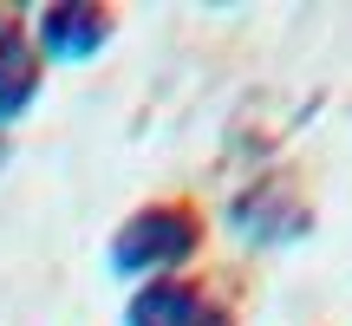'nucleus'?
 Segmentation results:
<instances>
[{"mask_svg": "<svg viewBox=\"0 0 352 326\" xmlns=\"http://www.w3.org/2000/svg\"><path fill=\"white\" fill-rule=\"evenodd\" d=\"M196 248H202L196 209H183V202H157V209H138L124 228H118L111 268H118V274H157V281H164L170 268H183Z\"/></svg>", "mask_w": 352, "mask_h": 326, "instance_id": "obj_1", "label": "nucleus"}, {"mask_svg": "<svg viewBox=\"0 0 352 326\" xmlns=\"http://www.w3.org/2000/svg\"><path fill=\"white\" fill-rule=\"evenodd\" d=\"M228 222H235L248 241H300L314 215H307V202H300V189H294V183L261 176L254 189H241V196H235Z\"/></svg>", "mask_w": 352, "mask_h": 326, "instance_id": "obj_2", "label": "nucleus"}, {"mask_svg": "<svg viewBox=\"0 0 352 326\" xmlns=\"http://www.w3.org/2000/svg\"><path fill=\"white\" fill-rule=\"evenodd\" d=\"M124 326H235L222 301L196 287V281H151L138 287V301L124 307Z\"/></svg>", "mask_w": 352, "mask_h": 326, "instance_id": "obj_3", "label": "nucleus"}, {"mask_svg": "<svg viewBox=\"0 0 352 326\" xmlns=\"http://www.w3.org/2000/svg\"><path fill=\"white\" fill-rule=\"evenodd\" d=\"M111 39V13L104 7H46L39 13V46L46 59H91Z\"/></svg>", "mask_w": 352, "mask_h": 326, "instance_id": "obj_4", "label": "nucleus"}, {"mask_svg": "<svg viewBox=\"0 0 352 326\" xmlns=\"http://www.w3.org/2000/svg\"><path fill=\"white\" fill-rule=\"evenodd\" d=\"M33 98H39V59L20 26H7L0 33V124H13Z\"/></svg>", "mask_w": 352, "mask_h": 326, "instance_id": "obj_5", "label": "nucleus"}, {"mask_svg": "<svg viewBox=\"0 0 352 326\" xmlns=\"http://www.w3.org/2000/svg\"><path fill=\"white\" fill-rule=\"evenodd\" d=\"M0 33H7V20H0Z\"/></svg>", "mask_w": 352, "mask_h": 326, "instance_id": "obj_6", "label": "nucleus"}]
</instances>
